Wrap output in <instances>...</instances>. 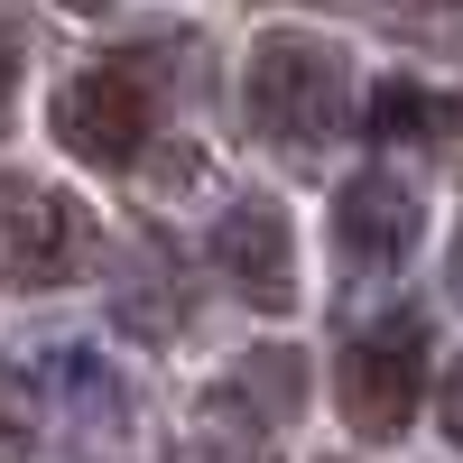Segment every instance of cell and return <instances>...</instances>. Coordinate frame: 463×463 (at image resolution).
<instances>
[{
    "label": "cell",
    "mask_w": 463,
    "mask_h": 463,
    "mask_svg": "<svg viewBox=\"0 0 463 463\" xmlns=\"http://www.w3.org/2000/svg\"><path fill=\"white\" fill-rule=\"evenodd\" d=\"M65 10H111V0H65Z\"/></svg>",
    "instance_id": "4fadbf2b"
},
{
    "label": "cell",
    "mask_w": 463,
    "mask_h": 463,
    "mask_svg": "<svg viewBox=\"0 0 463 463\" xmlns=\"http://www.w3.org/2000/svg\"><path fill=\"white\" fill-rule=\"evenodd\" d=\"M417 185L408 176H353L334 195V241H343V260L353 269H399L408 250H417Z\"/></svg>",
    "instance_id": "8992f818"
},
{
    "label": "cell",
    "mask_w": 463,
    "mask_h": 463,
    "mask_svg": "<svg viewBox=\"0 0 463 463\" xmlns=\"http://www.w3.org/2000/svg\"><path fill=\"white\" fill-rule=\"evenodd\" d=\"M454 297H463V241H454Z\"/></svg>",
    "instance_id": "7c38bea8"
},
{
    "label": "cell",
    "mask_w": 463,
    "mask_h": 463,
    "mask_svg": "<svg viewBox=\"0 0 463 463\" xmlns=\"http://www.w3.org/2000/svg\"><path fill=\"white\" fill-rule=\"evenodd\" d=\"M56 148H74L84 167H130L148 148V84L130 65H84L56 84V111H47Z\"/></svg>",
    "instance_id": "277c9868"
},
{
    "label": "cell",
    "mask_w": 463,
    "mask_h": 463,
    "mask_svg": "<svg viewBox=\"0 0 463 463\" xmlns=\"http://www.w3.org/2000/svg\"><path fill=\"white\" fill-rule=\"evenodd\" d=\"M10 454H28V417H19V390L0 380V463H10Z\"/></svg>",
    "instance_id": "30bf717a"
},
{
    "label": "cell",
    "mask_w": 463,
    "mask_h": 463,
    "mask_svg": "<svg viewBox=\"0 0 463 463\" xmlns=\"http://www.w3.org/2000/svg\"><path fill=\"white\" fill-rule=\"evenodd\" d=\"M362 130H380V139H436V130H454V102L427 93V84H408V74H390V84L371 93Z\"/></svg>",
    "instance_id": "52a82bcc"
},
{
    "label": "cell",
    "mask_w": 463,
    "mask_h": 463,
    "mask_svg": "<svg viewBox=\"0 0 463 463\" xmlns=\"http://www.w3.org/2000/svg\"><path fill=\"white\" fill-rule=\"evenodd\" d=\"M213 269L260 306V316H279V306L297 297L288 204H279V195H241V204H222V222H213Z\"/></svg>",
    "instance_id": "5b68a950"
},
{
    "label": "cell",
    "mask_w": 463,
    "mask_h": 463,
    "mask_svg": "<svg viewBox=\"0 0 463 463\" xmlns=\"http://www.w3.org/2000/svg\"><path fill=\"white\" fill-rule=\"evenodd\" d=\"M10 102H19V28L0 19V130H10Z\"/></svg>",
    "instance_id": "9c48e42d"
},
{
    "label": "cell",
    "mask_w": 463,
    "mask_h": 463,
    "mask_svg": "<svg viewBox=\"0 0 463 463\" xmlns=\"http://www.w3.org/2000/svg\"><path fill=\"white\" fill-rule=\"evenodd\" d=\"M436 427L463 445V353H454V362H445V380H436Z\"/></svg>",
    "instance_id": "ba28073f"
},
{
    "label": "cell",
    "mask_w": 463,
    "mask_h": 463,
    "mask_svg": "<svg viewBox=\"0 0 463 463\" xmlns=\"http://www.w3.org/2000/svg\"><path fill=\"white\" fill-rule=\"evenodd\" d=\"M250 121L279 148H334L343 130L362 121L343 47H334V37H306V28L260 37V47H250Z\"/></svg>",
    "instance_id": "6da1fadb"
},
{
    "label": "cell",
    "mask_w": 463,
    "mask_h": 463,
    "mask_svg": "<svg viewBox=\"0 0 463 463\" xmlns=\"http://www.w3.org/2000/svg\"><path fill=\"white\" fill-rule=\"evenodd\" d=\"M417 19H463V0H408Z\"/></svg>",
    "instance_id": "8fae6325"
},
{
    "label": "cell",
    "mask_w": 463,
    "mask_h": 463,
    "mask_svg": "<svg viewBox=\"0 0 463 463\" xmlns=\"http://www.w3.org/2000/svg\"><path fill=\"white\" fill-rule=\"evenodd\" d=\"M417 399H427V325L417 316H380L343 343V427L390 445L408 436Z\"/></svg>",
    "instance_id": "7a4b0ae2"
},
{
    "label": "cell",
    "mask_w": 463,
    "mask_h": 463,
    "mask_svg": "<svg viewBox=\"0 0 463 463\" xmlns=\"http://www.w3.org/2000/svg\"><path fill=\"white\" fill-rule=\"evenodd\" d=\"M102 260L93 213L56 185H10L0 195V288H65Z\"/></svg>",
    "instance_id": "3957f363"
}]
</instances>
